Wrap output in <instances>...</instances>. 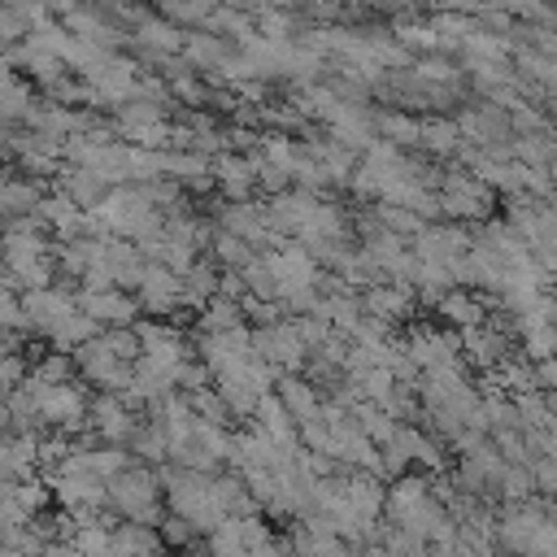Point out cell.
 <instances>
[{
	"label": "cell",
	"instance_id": "obj_26",
	"mask_svg": "<svg viewBox=\"0 0 557 557\" xmlns=\"http://www.w3.org/2000/svg\"><path fill=\"white\" fill-rule=\"evenodd\" d=\"M205 326H213V331H231V326H235V305H226V300L209 305V309H205Z\"/></svg>",
	"mask_w": 557,
	"mask_h": 557
},
{
	"label": "cell",
	"instance_id": "obj_5",
	"mask_svg": "<svg viewBox=\"0 0 557 557\" xmlns=\"http://www.w3.org/2000/svg\"><path fill=\"white\" fill-rule=\"evenodd\" d=\"M74 309H78V300L57 292V287H35V292L22 296V313H26L30 331H39V335H52Z\"/></svg>",
	"mask_w": 557,
	"mask_h": 557
},
{
	"label": "cell",
	"instance_id": "obj_25",
	"mask_svg": "<svg viewBox=\"0 0 557 557\" xmlns=\"http://www.w3.org/2000/svg\"><path fill=\"white\" fill-rule=\"evenodd\" d=\"M218 174H222V187H226L231 196H244V191H248V183H252V165H248V161H239V157H222Z\"/></svg>",
	"mask_w": 557,
	"mask_h": 557
},
{
	"label": "cell",
	"instance_id": "obj_9",
	"mask_svg": "<svg viewBox=\"0 0 557 557\" xmlns=\"http://www.w3.org/2000/svg\"><path fill=\"white\" fill-rule=\"evenodd\" d=\"M270 265V274H274V287H278V296H292V300H309V283H313V261L300 252V248H287V252H278V257H270L265 261Z\"/></svg>",
	"mask_w": 557,
	"mask_h": 557
},
{
	"label": "cell",
	"instance_id": "obj_6",
	"mask_svg": "<svg viewBox=\"0 0 557 557\" xmlns=\"http://www.w3.org/2000/svg\"><path fill=\"white\" fill-rule=\"evenodd\" d=\"M52 492L61 496V505H70V509H87V505H100L104 500V479L100 474H91V470H83L78 461H61V470L52 474Z\"/></svg>",
	"mask_w": 557,
	"mask_h": 557
},
{
	"label": "cell",
	"instance_id": "obj_8",
	"mask_svg": "<svg viewBox=\"0 0 557 557\" xmlns=\"http://www.w3.org/2000/svg\"><path fill=\"white\" fill-rule=\"evenodd\" d=\"M4 65H9V70H22V78H35L39 87H57V83L65 78V65H61L52 52H44L39 44H30V39L13 44L9 57H4Z\"/></svg>",
	"mask_w": 557,
	"mask_h": 557
},
{
	"label": "cell",
	"instance_id": "obj_17",
	"mask_svg": "<svg viewBox=\"0 0 557 557\" xmlns=\"http://www.w3.org/2000/svg\"><path fill=\"white\" fill-rule=\"evenodd\" d=\"M261 392H265L261 374L248 370L244 361L231 366V370H222V396H226L235 409H252V405H261Z\"/></svg>",
	"mask_w": 557,
	"mask_h": 557
},
{
	"label": "cell",
	"instance_id": "obj_20",
	"mask_svg": "<svg viewBox=\"0 0 557 557\" xmlns=\"http://www.w3.org/2000/svg\"><path fill=\"white\" fill-rule=\"evenodd\" d=\"M91 418H96V426H100V435H104V440H122V435H131V431H135V422H131V409H126L122 400H113V396L96 400Z\"/></svg>",
	"mask_w": 557,
	"mask_h": 557
},
{
	"label": "cell",
	"instance_id": "obj_24",
	"mask_svg": "<svg viewBox=\"0 0 557 557\" xmlns=\"http://www.w3.org/2000/svg\"><path fill=\"white\" fill-rule=\"evenodd\" d=\"M226 226H231V235L239 239H252V235H261V226H265V213L261 209H252V205H235V209H226Z\"/></svg>",
	"mask_w": 557,
	"mask_h": 557
},
{
	"label": "cell",
	"instance_id": "obj_27",
	"mask_svg": "<svg viewBox=\"0 0 557 557\" xmlns=\"http://www.w3.org/2000/svg\"><path fill=\"white\" fill-rule=\"evenodd\" d=\"M9 144H13V131L9 122H0V157H9Z\"/></svg>",
	"mask_w": 557,
	"mask_h": 557
},
{
	"label": "cell",
	"instance_id": "obj_16",
	"mask_svg": "<svg viewBox=\"0 0 557 557\" xmlns=\"http://www.w3.org/2000/svg\"><path fill=\"white\" fill-rule=\"evenodd\" d=\"M109 496H113L117 509H126V513H135V518H139V513H152V500H157L148 474H117L113 487H109Z\"/></svg>",
	"mask_w": 557,
	"mask_h": 557
},
{
	"label": "cell",
	"instance_id": "obj_14",
	"mask_svg": "<svg viewBox=\"0 0 557 557\" xmlns=\"http://www.w3.org/2000/svg\"><path fill=\"white\" fill-rule=\"evenodd\" d=\"M78 309L87 313V318H96V322H131V313H135V305L126 300V296H117L113 287H87L83 296H78Z\"/></svg>",
	"mask_w": 557,
	"mask_h": 557
},
{
	"label": "cell",
	"instance_id": "obj_13",
	"mask_svg": "<svg viewBox=\"0 0 557 557\" xmlns=\"http://www.w3.org/2000/svg\"><path fill=\"white\" fill-rule=\"evenodd\" d=\"M135 287H139V300H144L148 309H170V305L183 296V278H178L174 270H165V265L144 270Z\"/></svg>",
	"mask_w": 557,
	"mask_h": 557
},
{
	"label": "cell",
	"instance_id": "obj_4",
	"mask_svg": "<svg viewBox=\"0 0 557 557\" xmlns=\"http://www.w3.org/2000/svg\"><path fill=\"white\" fill-rule=\"evenodd\" d=\"M83 87H87V100H126L135 91V65L104 52L83 70Z\"/></svg>",
	"mask_w": 557,
	"mask_h": 557
},
{
	"label": "cell",
	"instance_id": "obj_7",
	"mask_svg": "<svg viewBox=\"0 0 557 557\" xmlns=\"http://www.w3.org/2000/svg\"><path fill=\"white\" fill-rule=\"evenodd\" d=\"M74 361H78V370H83L91 383H100V387H122V383H126V357H117L104 335L87 339V344L74 352Z\"/></svg>",
	"mask_w": 557,
	"mask_h": 557
},
{
	"label": "cell",
	"instance_id": "obj_1",
	"mask_svg": "<svg viewBox=\"0 0 557 557\" xmlns=\"http://www.w3.org/2000/svg\"><path fill=\"white\" fill-rule=\"evenodd\" d=\"M39 218H22V222H9L0 226V261L9 270V283H22L26 292L35 287H52V248L44 244L39 235Z\"/></svg>",
	"mask_w": 557,
	"mask_h": 557
},
{
	"label": "cell",
	"instance_id": "obj_11",
	"mask_svg": "<svg viewBox=\"0 0 557 557\" xmlns=\"http://www.w3.org/2000/svg\"><path fill=\"white\" fill-rule=\"evenodd\" d=\"M52 235H61V239H78V231H87L91 226V218L65 196V191H52V196H44L39 200V213H35Z\"/></svg>",
	"mask_w": 557,
	"mask_h": 557
},
{
	"label": "cell",
	"instance_id": "obj_21",
	"mask_svg": "<svg viewBox=\"0 0 557 557\" xmlns=\"http://www.w3.org/2000/svg\"><path fill=\"white\" fill-rule=\"evenodd\" d=\"M183 48H187V57H191L196 65H205V70H226V65H231V52H226L213 35H191Z\"/></svg>",
	"mask_w": 557,
	"mask_h": 557
},
{
	"label": "cell",
	"instance_id": "obj_10",
	"mask_svg": "<svg viewBox=\"0 0 557 557\" xmlns=\"http://www.w3.org/2000/svg\"><path fill=\"white\" fill-rule=\"evenodd\" d=\"M39 183L35 178H22V174H0V222H22V218H35L39 213Z\"/></svg>",
	"mask_w": 557,
	"mask_h": 557
},
{
	"label": "cell",
	"instance_id": "obj_12",
	"mask_svg": "<svg viewBox=\"0 0 557 557\" xmlns=\"http://www.w3.org/2000/svg\"><path fill=\"white\" fill-rule=\"evenodd\" d=\"M35 457H39V440L35 435H0V483L30 479Z\"/></svg>",
	"mask_w": 557,
	"mask_h": 557
},
{
	"label": "cell",
	"instance_id": "obj_23",
	"mask_svg": "<svg viewBox=\"0 0 557 557\" xmlns=\"http://www.w3.org/2000/svg\"><path fill=\"white\" fill-rule=\"evenodd\" d=\"M218 0H161V13L170 22H209Z\"/></svg>",
	"mask_w": 557,
	"mask_h": 557
},
{
	"label": "cell",
	"instance_id": "obj_19",
	"mask_svg": "<svg viewBox=\"0 0 557 557\" xmlns=\"http://www.w3.org/2000/svg\"><path fill=\"white\" fill-rule=\"evenodd\" d=\"M252 344H257V352H261L265 361H274V366H296V361H300V335H296L292 326L261 331Z\"/></svg>",
	"mask_w": 557,
	"mask_h": 557
},
{
	"label": "cell",
	"instance_id": "obj_15",
	"mask_svg": "<svg viewBox=\"0 0 557 557\" xmlns=\"http://www.w3.org/2000/svg\"><path fill=\"white\" fill-rule=\"evenodd\" d=\"M135 44L144 48V52H157V57H165V52H178L183 48V35H178V26L170 22V17H135Z\"/></svg>",
	"mask_w": 557,
	"mask_h": 557
},
{
	"label": "cell",
	"instance_id": "obj_3",
	"mask_svg": "<svg viewBox=\"0 0 557 557\" xmlns=\"http://www.w3.org/2000/svg\"><path fill=\"white\" fill-rule=\"evenodd\" d=\"M100 218H104V226H113L122 235H152V226H157L152 196L148 191H131V187L109 191L104 205H100Z\"/></svg>",
	"mask_w": 557,
	"mask_h": 557
},
{
	"label": "cell",
	"instance_id": "obj_18",
	"mask_svg": "<svg viewBox=\"0 0 557 557\" xmlns=\"http://www.w3.org/2000/svg\"><path fill=\"white\" fill-rule=\"evenodd\" d=\"M61 191H65L78 209H100V205H104V178L91 174V170H83V165H74V170L61 174Z\"/></svg>",
	"mask_w": 557,
	"mask_h": 557
},
{
	"label": "cell",
	"instance_id": "obj_2",
	"mask_svg": "<svg viewBox=\"0 0 557 557\" xmlns=\"http://www.w3.org/2000/svg\"><path fill=\"white\" fill-rule=\"evenodd\" d=\"M22 387L35 396V409L48 426H61V431H74L83 418H87V400L74 383H39V379H22Z\"/></svg>",
	"mask_w": 557,
	"mask_h": 557
},
{
	"label": "cell",
	"instance_id": "obj_22",
	"mask_svg": "<svg viewBox=\"0 0 557 557\" xmlns=\"http://www.w3.org/2000/svg\"><path fill=\"white\" fill-rule=\"evenodd\" d=\"M152 548H157V540L139 527H126L113 535V557H152Z\"/></svg>",
	"mask_w": 557,
	"mask_h": 557
},
{
	"label": "cell",
	"instance_id": "obj_28",
	"mask_svg": "<svg viewBox=\"0 0 557 557\" xmlns=\"http://www.w3.org/2000/svg\"><path fill=\"white\" fill-rule=\"evenodd\" d=\"M9 426H13V418H9V405L0 400V435H9Z\"/></svg>",
	"mask_w": 557,
	"mask_h": 557
}]
</instances>
